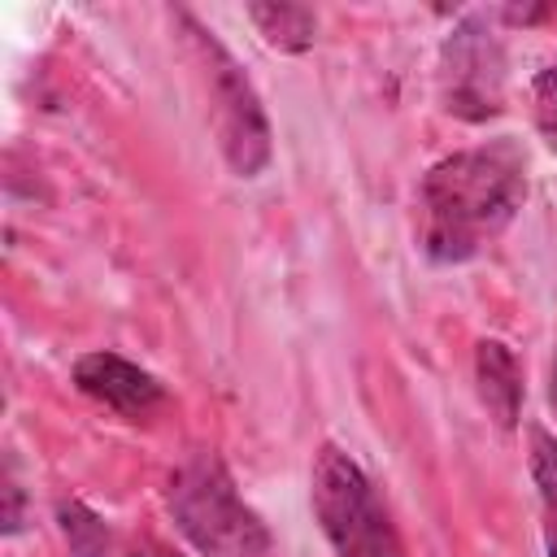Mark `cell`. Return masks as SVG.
Here are the masks:
<instances>
[{"instance_id":"52a82bcc","label":"cell","mask_w":557,"mask_h":557,"mask_svg":"<svg viewBox=\"0 0 557 557\" xmlns=\"http://www.w3.org/2000/svg\"><path fill=\"white\" fill-rule=\"evenodd\" d=\"M474 379H479V396H483L487 413L496 418V426L509 431L522 409V370H518V357L509 352V344L483 339L474 348Z\"/></svg>"},{"instance_id":"7c38bea8","label":"cell","mask_w":557,"mask_h":557,"mask_svg":"<svg viewBox=\"0 0 557 557\" xmlns=\"http://www.w3.org/2000/svg\"><path fill=\"white\" fill-rule=\"evenodd\" d=\"M4 496H9V509H4V531H17V527H22V487L9 479V483H4Z\"/></svg>"},{"instance_id":"5b68a950","label":"cell","mask_w":557,"mask_h":557,"mask_svg":"<svg viewBox=\"0 0 557 557\" xmlns=\"http://www.w3.org/2000/svg\"><path fill=\"white\" fill-rule=\"evenodd\" d=\"M440 96L453 117L487 122L505 109V44L483 13H466L440 48Z\"/></svg>"},{"instance_id":"9c48e42d","label":"cell","mask_w":557,"mask_h":557,"mask_svg":"<svg viewBox=\"0 0 557 557\" xmlns=\"http://www.w3.org/2000/svg\"><path fill=\"white\" fill-rule=\"evenodd\" d=\"M531 479L540 492L544 548H548V557H557V440L544 426H531Z\"/></svg>"},{"instance_id":"30bf717a","label":"cell","mask_w":557,"mask_h":557,"mask_svg":"<svg viewBox=\"0 0 557 557\" xmlns=\"http://www.w3.org/2000/svg\"><path fill=\"white\" fill-rule=\"evenodd\" d=\"M57 522H61V535L70 544V557H109V527L83 500H61Z\"/></svg>"},{"instance_id":"6da1fadb","label":"cell","mask_w":557,"mask_h":557,"mask_svg":"<svg viewBox=\"0 0 557 557\" xmlns=\"http://www.w3.org/2000/svg\"><path fill=\"white\" fill-rule=\"evenodd\" d=\"M527 200V157L513 139H492L435 161L418 187V244L431 261L479 257Z\"/></svg>"},{"instance_id":"8992f818","label":"cell","mask_w":557,"mask_h":557,"mask_svg":"<svg viewBox=\"0 0 557 557\" xmlns=\"http://www.w3.org/2000/svg\"><path fill=\"white\" fill-rule=\"evenodd\" d=\"M74 383L83 396H91L96 405L113 409L126 422H144L165 405V387L139 370L135 361L117 357V352H87L74 361Z\"/></svg>"},{"instance_id":"277c9868","label":"cell","mask_w":557,"mask_h":557,"mask_svg":"<svg viewBox=\"0 0 557 557\" xmlns=\"http://www.w3.org/2000/svg\"><path fill=\"white\" fill-rule=\"evenodd\" d=\"M313 513L339 557H400L396 527L366 470L335 444H322L309 474Z\"/></svg>"},{"instance_id":"3957f363","label":"cell","mask_w":557,"mask_h":557,"mask_svg":"<svg viewBox=\"0 0 557 557\" xmlns=\"http://www.w3.org/2000/svg\"><path fill=\"white\" fill-rule=\"evenodd\" d=\"M183 44L191 52L196 78L205 87L209 100V126L218 135V148L226 157V165L239 178H257L270 165V122L265 109L248 83V74L239 70V61L213 39V30H205L191 13H174Z\"/></svg>"},{"instance_id":"ba28073f","label":"cell","mask_w":557,"mask_h":557,"mask_svg":"<svg viewBox=\"0 0 557 557\" xmlns=\"http://www.w3.org/2000/svg\"><path fill=\"white\" fill-rule=\"evenodd\" d=\"M248 22L278 52H305L318 39V17L305 4H248Z\"/></svg>"},{"instance_id":"7a4b0ae2","label":"cell","mask_w":557,"mask_h":557,"mask_svg":"<svg viewBox=\"0 0 557 557\" xmlns=\"http://www.w3.org/2000/svg\"><path fill=\"white\" fill-rule=\"evenodd\" d=\"M165 509L200 557H261L270 548L261 513L244 505L231 470L209 448L178 461L165 483Z\"/></svg>"},{"instance_id":"4fadbf2b","label":"cell","mask_w":557,"mask_h":557,"mask_svg":"<svg viewBox=\"0 0 557 557\" xmlns=\"http://www.w3.org/2000/svg\"><path fill=\"white\" fill-rule=\"evenodd\" d=\"M548 13H553V9H505L500 17H505V22H522V26H527V22H540V17H548Z\"/></svg>"},{"instance_id":"9a60e30c","label":"cell","mask_w":557,"mask_h":557,"mask_svg":"<svg viewBox=\"0 0 557 557\" xmlns=\"http://www.w3.org/2000/svg\"><path fill=\"white\" fill-rule=\"evenodd\" d=\"M548 396H553V409H557V357H553V383H548Z\"/></svg>"},{"instance_id":"5bb4252c","label":"cell","mask_w":557,"mask_h":557,"mask_svg":"<svg viewBox=\"0 0 557 557\" xmlns=\"http://www.w3.org/2000/svg\"><path fill=\"white\" fill-rule=\"evenodd\" d=\"M126 557H183V553H174V548H165V544H139V548H131Z\"/></svg>"},{"instance_id":"8fae6325","label":"cell","mask_w":557,"mask_h":557,"mask_svg":"<svg viewBox=\"0 0 557 557\" xmlns=\"http://www.w3.org/2000/svg\"><path fill=\"white\" fill-rule=\"evenodd\" d=\"M531 113L544 135V144L557 152V65H544L531 83Z\"/></svg>"}]
</instances>
